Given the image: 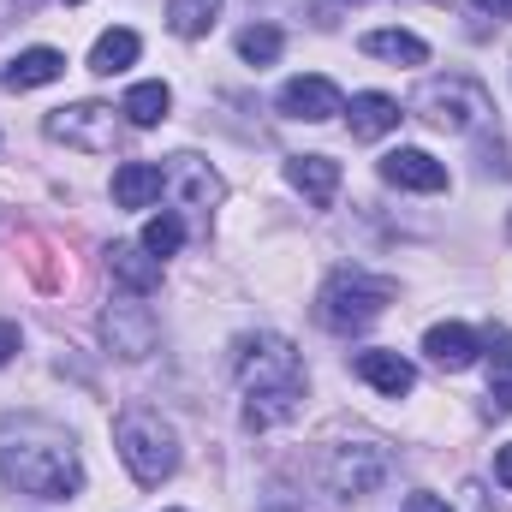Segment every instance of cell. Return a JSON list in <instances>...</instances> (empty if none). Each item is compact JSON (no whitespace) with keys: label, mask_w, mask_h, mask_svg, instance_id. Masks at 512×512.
Returning a JSON list of instances; mask_svg holds the SVG:
<instances>
[{"label":"cell","mask_w":512,"mask_h":512,"mask_svg":"<svg viewBox=\"0 0 512 512\" xmlns=\"http://www.w3.org/2000/svg\"><path fill=\"white\" fill-rule=\"evenodd\" d=\"M0 477L18 495H36V501H72L84 489V459H78L66 429H54L42 417H24V423L0 429Z\"/></svg>","instance_id":"6da1fadb"},{"label":"cell","mask_w":512,"mask_h":512,"mask_svg":"<svg viewBox=\"0 0 512 512\" xmlns=\"http://www.w3.org/2000/svg\"><path fill=\"white\" fill-rule=\"evenodd\" d=\"M233 370L245 387V429H274L298 411L304 399V364L292 352V340L280 334H251L233 352Z\"/></svg>","instance_id":"7a4b0ae2"},{"label":"cell","mask_w":512,"mask_h":512,"mask_svg":"<svg viewBox=\"0 0 512 512\" xmlns=\"http://www.w3.org/2000/svg\"><path fill=\"white\" fill-rule=\"evenodd\" d=\"M114 447H120L126 471L143 483V489H161V483L179 471V435H173V423H167L161 411H149V405L120 411V423H114Z\"/></svg>","instance_id":"3957f363"},{"label":"cell","mask_w":512,"mask_h":512,"mask_svg":"<svg viewBox=\"0 0 512 512\" xmlns=\"http://www.w3.org/2000/svg\"><path fill=\"white\" fill-rule=\"evenodd\" d=\"M393 292L399 286L382 280V274H370V268H334L322 280V292H316V322L328 334H358V328H370L393 304Z\"/></svg>","instance_id":"277c9868"},{"label":"cell","mask_w":512,"mask_h":512,"mask_svg":"<svg viewBox=\"0 0 512 512\" xmlns=\"http://www.w3.org/2000/svg\"><path fill=\"white\" fill-rule=\"evenodd\" d=\"M411 114H417V120H429L435 131L471 137V131H483L489 120H495V102H489V90H483L477 78L447 72V78H423V84H417Z\"/></svg>","instance_id":"5b68a950"},{"label":"cell","mask_w":512,"mask_h":512,"mask_svg":"<svg viewBox=\"0 0 512 512\" xmlns=\"http://www.w3.org/2000/svg\"><path fill=\"white\" fill-rule=\"evenodd\" d=\"M387 471H393V453H387V441H340V447H328V459H322V483H328V495H340V501H364V495H376L387 483Z\"/></svg>","instance_id":"8992f818"},{"label":"cell","mask_w":512,"mask_h":512,"mask_svg":"<svg viewBox=\"0 0 512 512\" xmlns=\"http://www.w3.org/2000/svg\"><path fill=\"white\" fill-rule=\"evenodd\" d=\"M42 131L66 149H84V155H108L120 143V114L108 102H72V108H54Z\"/></svg>","instance_id":"52a82bcc"},{"label":"cell","mask_w":512,"mask_h":512,"mask_svg":"<svg viewBox=\"0 0 512 512\" xmlns=\"http://www.w3.org/2000/svg\"><path fill=\"white\" fill-rule=\"evenodd\" d=\"M102 346H108L114 358H126V364H143V358L161 346V322H155V310L137 304V298L108 304V310H102Z\"/></svg>","instance_id":"ba28073f"},{"label":"cell","mask_w":512,"mask_h":512,"mask_svg":"<svg viewBox=\"0 0 512 512\" xmlns=\"http://www.w3.org/2000/svg\"><path fill=\"white\" fill-rule=\"evenodd\" d=\"M274 108H280L286 120H304V126H322V120H334V114H346V96H340V84H328V78H316V72H304V78H286V84H280V96H274Z\"/></svg>","instance_id":"9c48e42d"},{"label":"cell","mask_w":512,"mask_h":512,"mask_svg":"<svg viewBox=\"0 0 512 512\" xmlns=\"http://www.w3.org/2000/svg\"><path fill=\"white\" fill-rule=\"evenodd\" d=\"M161 173H167V191H179V203H185V209H197V215H209V209L227 197L221 173H215L203 155H173Z\"/></svg>","instance_id":"30bf717a"},{"label":"cell","mask_w":512,"mask_h":512,"mask_svg":"<svg viewBox=\"0 0 512 512\" xmlns=\"http://www.w3.org/2000/svg\"><path fill=\"white\" fill-rule=\"evenodd\" d=\"M382 179L393 191H423V197L447 191V167L429 149H393V155H382Z\"/></svg>","instance_id":"8fae6325"},{"label":"cell","mask_w":512,"mask_h":512,"mask_svg":"<svg viewBox=\"0 0 512 512\" xmlns=\"http://www.w3.org/2000/svg\"><path fill=\"white\" fill-rule=\"evenodd\" d=\"M423 352H429V364H435V370H453V376H459V370H471V364H477L483 340H477L465 322H435V328L423 334Z\"/></svg>","instance_id":"7c38bea8"},{"label":"cell","mask_w":512,"mask_h":512,"mask_svg":"<svg viewBox=\"0 0 512 512\" xmlns=\"http://www.w3.org/2000/svg\"><path fill=\"white\" fill-rule=\"evenodd\" d=\"M286 185H292L304 203L328 209L334 191H340V161H328V155H292V161H286Z\"/></svg>","instance_id":"4fadbf2b"},{"label":"cell","mask_w":512,"mask_h":512,"mask_svg":"<svg viewBox=\"0 0 512 512\" xmlns=\"http://www.w3.org/2000/svg\"><path fill=\"white\" fill-rule=\"evenodd\" d=\"M352 370H358V382H370L376 393H387V399H405V393L417 387V364L399 358V352H358Z\"/></svg>","instance_id":"5bb4252c"},{"label":"cell","mask_w":512,"mask_h":512,"mask_svg":"<svg viewBox=\"0 0 512 512\" xmlns=\"http://www.w3.org/2000/svg\"><path fill=\"white\" fill-rule=\"evenodd\" d=\"M108 274L126 286L131 298H149L161 286V256H149L143 245H108Z\"/></svg>","instance_id":"9a60e30c"},{"label":"cell","mask_w":512,"mask_h":512,"mask_svg":"<svg viewBox=\"0 0 512 512\" xmlns=\"http://www.w3.org/2000/svg\"><path fill=\"white\" fill-rule=\"evenodd\" d=\"M60 72H66V54H60V48H24L18 60H6L0 84H6V90H42V84H54Z\"/></svg>","instance_id":"2e32d148"},{"label":"cell","mask_w":512,"mask_h":512,"mask_svg":"<svg viewBox=\"0 0 512 512\" xmlns=\"http://www.w3.org/2000/svg\"><path fill=\"white\" fill-rule=\"evenodd\" d=\"M161 191H167V173H161L155 161H126V167H114V203H120V209H149Z\"/></svg>","instance_id":"e0dca14e"},{"label":"cell","mask_w":512,"mask_h":512,"mask_svg":"<svg viewBox=\"0 0 512 512\" xmlns=\"http://www.w3.org/2000/svg\"><path fill=\"white\" fill-rule=\"evenodd\" d=\"M346 120H352V137H387V131L399 126V102L382 96V90H364V96H352V108H346Z\"/></svg>","instance_id":"ac0fdd59"},{"label":"cell","mask_w":512,"mask_h":512,"mask_svg":"<svg viewBox=\"0 0 512 512\" xmlns=\"http://www.w3.org/2000/svg\"><path fill=\"white\" fill-rule=\"evenodd\" d=\"M167 108H173V90L161 84V78H143V84H131L126 90V102H120V114H126L131 126H161L167 120Z\"/></svg>","instance_id":"d6986e66"},{"label":"cell","mask_w":512,"mask_h":512,"mask_svg":"<svg viewBox=\"0 0 512 512\" xmlns=\"http://www.w3.org/2000/svg\"><path fill=\"white\" fill-rule=\"evenodd\" d=\"M364 54L393 60V66H423V60H429V42L411 36V30H370V36H364Z\"/></svg>","instance_id":"ffe728a7"},{"label":"cell","mask_w":512,"mask_h":512,"mask_svg":"<svg viewBox=\"0 0 512 512\" xmlns=\"http://www.w3.org/2000/svg\"><path fill=\"white\" fill-rule=\"evenodd\" d=\"M137 54H143L137 30H102V36H96V48H90V72L114 78V72H126L131 60H137Z\"/></svg>","instance_id":"44dd1931"},{"label":"cell","mask_w":512,"mask_h":512,"mask_svg":"<svg viewBox=\"0 0 512 512\" xmlns=\"http://www.w3.org/2000/svg\"><path fill=\"white\" fill-rule=\"evenodd\" d=\"M215 18H221V0H167V30H173V36H185V42L209 36V30H215Z\"/></svg>","instance_id":"7402d4cb"},{"label":"cell","mask_w":512,"mask_h":512,"mask_svg":"<svg viewBox=\"0 0 512 512\" xmlns=\"http://www.w3.org/2000/svg\"><path fill=\"white\" fill-rule=\"evenodd\" d=\"M280 48H286V36H280L274 24H245V30H239V54H245L251 66H274Z\"/></svg>","instance_id":"603a6c76"},{"label":"cell","mask_w":512,"mask_h":512,"mask_svg":"<svg viewBox=\"0 0 512 512\" xmlns=\"http://www.w3.org/2000/svg\"><path fill=\"white\" fill-rule=\"evenodd\" d=\"M137 245H143L149 256H173L179 245H185V221H179V215H155V221L143 227V239H137Z\"/></svg>","instance_id":"cb8c5ba5"},{"label":"cell","mask_w":512,"mask_h":512,"mask_svg":"<svg viewBox=\"0 0 512 512\" xmlns=\"http://www.w3.org/2000/svg\"><path fill=\"white\" fill-rule=\"evenodd\" d=\"M489 364H495V382H512V328H489Z\"/></svg>","instance_id":"d4e9b609"},{"label":"cell","mask_w":512,"mask_h":512,"mask_svg":"<svg viewBox=\"0 0 512 512\" xmlns=\"http://www.w3.org/2000/svg\"><path fill=\"white\" fill-rule=\"evenodd\" d=\"M12 358H18V328L0 322V364H12Z\"/></svg>","instance_id":"484cf974"},{"label":"cell","mask_w":512,"mask_h":512,"mask_svg":"<svg viewBox=\"0 0 512 512\" xmlns=\"http://www.w3.org/2000/svg\"><path fill=\"white\" fill-rule=\"evenodd\" d=\"M405 512H453V507H447L441 495H411V501H405Z\"/></svg>","instance_id":"4316f807"},{"label":"cell","mask_w":512,"mask_h":512,"mask_svg":"<svg viewBox=\"0 0 512 512\" xmlns=\"http://www.w3.org/2000/svg\"><path fill=\"white\" fill-rule=\"evenodd\" d=\"M495 477H501V489H512V441L495 453Z\"/></svg>","instance_id":"83f0119b"},{"label":"cell","mask_w":512,"mask_h":512,"mask_svg":"<svg viewBox=\"0 0 512 512\" xmlns=\"http://www.w3.org/2000/svg\"><path fill=\"white\" fill-rule=\"evenodd\" d=\"M477 12H489V18H512V0H471Z\"/></svg>","instance_id":"f1b7e54d"},{"label":"cell","mask_w":512,"mask_h":512,"mask_svg":"<svg viewBox=\"0 0 512 512\" xmlns=\"http://www.w3.org/2000/svg\"><path fill=\"white\" fill-rule=\"evenodd\" d=\"M489 405H495V411H512V382H495V393H489Z\"/></svg>","instance_id":"f546056e"},{"label":"cell","mask_w":512,"mask_h":512,"mask_svg":"<svg viewBox=\"0 0 512 512\" xmlns=\"http://www.w3.org/2000/svg\"><path fill=\"white\" fill-rule=\"evenodd\" d=\"M30 6H36V0H0V24H6V18H18V12H30Z\"/></svg>","instance_id":"4dcf8cb0"},{"label":"cell","mask_w":512,"mask_h":512,"mask_svg":"<svg viewBox=\"0 0 512 512\" xmlns=\"http://www.w3.org/2000/svg\"><path fill=\"white\" fill-rule=\"evenodd\" d=\"M346 6H358V0H346Z\"/></svg>","instance_id":"1f68e13d"}]
</instances>
